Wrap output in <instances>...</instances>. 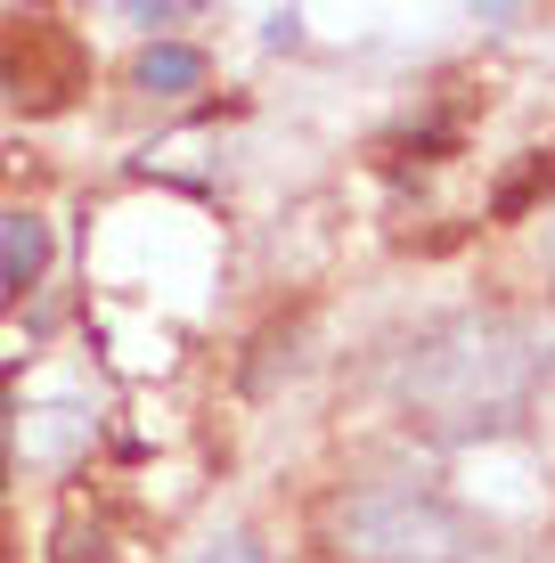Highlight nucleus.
Masks as SVG:
<instances>
[{"mask_svg":"<svg viewBox=\"0 0 555 563\" xmlns=\"http://www.w3.org/2000/svg\"><path fill=\"white\" fill-rule=\"evenodd\" d=\"M547 384V352L523 319L499 310H474L449 319L400 360V400L425 433L442 441H474V433H507L531 409V393Z\"/></svg>","mask_w":555,"mask_h":563,"instance_id":"obj_1","label":"nucleus"},{"mask_svg":"<svg viewBox=\"0 0 555 563\" xmlns=\"http://www.w3.org/2000/svg\"><path fill=\"white\" fill-rule=\"evenodd\" d=\"M343 563H466V515L417 482H368L343 490L328 515Z\"/></svg>","mask_w":555,"mask_h":563,"instance_id":"obj_2","label":"nucleus"},{"mask_svg":"<svg viewBox=\"0 0 555 563\" xmlns=\"http://www.w3.org/2000/svg\"><path fill=\"white\" fill-rule=\"evenodd\" d=\"M49 262V221L42 212H9L0 221V295H25Z\"/></svg>","mask_w":555,"mask_h":563,"instance_id":"obj_3","label":"nucleus"},{"mask_svg":"<svg viewBox=\"0 0 555 563\" xmlns=\"http://www.w3.org/2000/svg\"><path fill=\"white\" fill-rule=\"evenodd\" d=\"M204 82V57L180 49V42H147L140 49V90H156V99H180V90Z\"/></svg>","mask_w":555,"mask_h":563,"instance_id":"obj_4","label":"nucleus"},{"mask_svg":"<svg viewBox=\"0 0 555 563\" xmlns=\"http://www.w3.org/2000/svg\"><path fill=\"white\" fill-rule=\"evenodd\" d=\"M197 563H262V539L254 531H221V539H204Z\"/></svg>","mask_w":555,"mask_h":563,"instance_id":"obj_5","label":"nucleus"}]
</instances>
